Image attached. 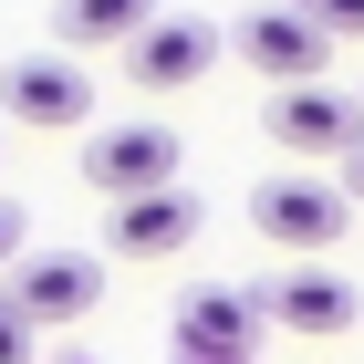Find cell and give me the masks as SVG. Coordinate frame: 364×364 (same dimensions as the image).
<instances>
[{
	"mask_svg": "<svg viewBox=\"0 0 364 364\" xmlns=\"http://www.w3.org/2000/svg\"><path fill=\"white\" fill-rule=\"evenodd\" d=\"M198 219H208V208H198L188 188L125 198V208H114V250H125V260H167V250H188V240H198Z\"/></svg>",
	"mask_w": 364,
	"mask_h": 364,
	"instance_id": "cell-10",
	"label": "cell"
},
{
	"mask_svg": "<svg viewBox=\"0 0 364 364\" xmlns=\"http://www.w3.org/2000/svg\"><path fill=\"white\" fill-rule=\"evenodd\" d=\"M343 198H364V146H354V156H343Z\"/></svg>",
	"mask_w": 364,
	"mask_h": 364,
	"instance_id": "cell-15",
	"label": "cell"
},
{
	"mask_svg": "<svg viewBox=\"0 0 364 364\" xmlns=\"http://www.w3.org/2000/svg\"><path fill=\"white\" fill-rule=\"evenodd\" d=\"M0 364H42V354H31V323L11 312V291H0Z\"/></svg>",
	"mask_w": 364,
	"mask_h": 364,
	"instance_id": "cell-13",
	"label": "cell"
},
{
	"mask_svg": "<svg viewBox=\"0 0 364 364\" xmlns=\"http://www.w3.org/2000/svg\"><path fill=\"white\" fill-rule=\"evenodd\" d=\"M219 63V21H198V11H156V21L125 42V84H146V94H188L198 73Z\"/></svg>",
	"mask_w": 364,
	"mask_h": 364,
	"instance_id": "cell-5",
	"label": "cell"
},
{
	"mask_svg": "<svg viewBox=\"0 0 364 364\" xmlns=\"http://www.w3.org/2000/svg\"><path fill=\"white\" fill-rule=\"evenodd\" d=\"M219 42H240V63H250V73H271L281 94H291V84H312V73L333 63V42H323L302 11H250V21H240V31H219Z\"/></svg>",
	"mask_w": 364,
	"mask_h": 364,
	"instance_id": "cell-9",
	"label": "cell"
},
{
	"mask_svg": "<svg viewBox=\"0 0 364 364\" xmlns=\"http://www.w3.org/2000/svg\"><path fill=\"white\" fill-rule=\"evenodd\" d=\"M94 302H105V271H94L84 250H21L11 260V312H21L31 333H42V323H84Z\"/></svg>",
	"mask_w": 364,
	"mask_h": 364,
	"instance_id": "cell-4",
	"label": "cell"
},
{
	"mask_svg": "<svg viewBox=\"0 0 364 364\" xmlns=\"http://www.w3.org/2000/svg\"><path fill=\"white\" fill-rule=\"evenodd\" d=\"M146 21H156V0H63V11H53L63 53H105V42H136Z\"/></svg>",
	"mask_w": 364,
	"mask_h": 364,
	"instance_id": "cell-11",
	"label": "cell"
},
{
	"mask_svg": "<svg viewBox=\"0 0 364 364\" xmlns=\"http://www.w3.org/2000/svg\"><path fill=\"white\" fill-rule=\"evenodd\" d=\"M250 229L281 240V250H333L343 229H354V198L323 188V177H260L250 188Z\"/></svg>",
	"mask_w": 364,
	"mask_h": 364,
	"instance_id": "cell-1",
	"label": "cell"
},
{
	"mask_svg": "<svg viewBox=\"0 0 364 364\" xmlns=\"http://www.w3.org/2000/svg\"><path fill=\"white\" fill-rule=\"evenodd\" d=\"M291 11H302L323 42H364V0H291Z\"/></svg>",
	"mask_w": 364,
	"mask_h": 364,
	"instance_id": "cell-12",
	"label": "cell"
},
{
	"mask_svg": "<svg viewBox=\"0 0 364 364\" xmlns=\"http://www.w3.org/2000/svg\"><path fill=\"white\" fill-rule=\"evenodd\" d=\"M21 240H31V229H21V208H0V271L21 260Z\"/></svg>",
	"mask_w": 364,
	"mask_h": 364,
	"instance_id": "cell-14",
	"label": "cell"
},
{
	"mask_svg": "<svg viewBox=\"0 0 364 364\" xmlns=\"http://www.w3.org/2000/svg\"><path fill=\"white\" fill-rule=\"evenodd\" d=\"M271 136L291 156H354L364 146V105L333 94V84H291V94H271Z\"/></svg>",
	"mask_w": 364,
	"mask_h": 364,
	"instance_id": "cell-8",
	"label": "cell"
},
{
	"mask_svg": "<svg viewBox=\"0 0 364 364\" xmlns=\"http://www.w3.org/2000/svg\"><path fill=\"white\" fill-rule=\"evenodd\" d=\"M250 312H260V323H281V333H343V323H354V281L302 260V271L250 281Z\"/></svg>",
	"mask_w": 364,
	"mask_h": 364,
	"instance_id": "cell-6",
	"label": "cell"
},
{
	"mask_svg": "<svg viewBox=\"0 0 364 364\" xmlns=\"http://www.w3.org/2000/svg\"><path fill=\"white\" fill-rule=\"evenodd\" d=\"M177 156H188V146H177L167 125H114V136H94V156H84V188L105 198V208H125V198H156V188H177Z\"/></svg>",
	"mask_w": 364,
	"mask_h": 364,
	"instance_id": "cell-2",
	"label": "cell"
},
{
	"mask_svg": "<svg viewBox=\"0 0 364 364\" xmlns=\"http://www.w3.org/2000/svg\"><path fill=\"white\" fill-rule=\"evenodd\" d=\"M94 114V73L73 53H31L11 63V84H0V125H42V136H63V125H84Z\"/></svg>",
	"mask_w": 364,
	"mask_h": 364,
	"instance_id": "cell-3",
	"label": "cell"
},
{
	"mask_svg": "<svg viewBox=\"0 0 364 364\" xmlns=\"http://www.w3.org/2000/svg\"><path fill=\"white\" fill-rule=\"evenodd\" d=\"M177 354H188V364H250V354H260L250 291H229V281L188 291V302H177Z\"/></svg>",
	"mask_w": 364,
	"mask_h": 364,
	"instance_id": "cell-7",
	"label": "cell"
}]
</instances>
